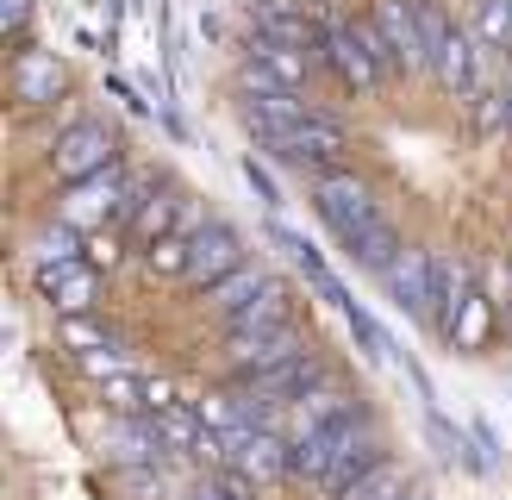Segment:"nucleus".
Segmentation results:
<instances>
[{"label":"nucleus","mask_w":512,"mask_h":500,"mask_svg":"<svg viewBox=\"0 0 512 500\" xmlns=\"http://www.w3.org/2000/svg\"><path fill=\"white\" fill-rule=\"evenodd\" d=\"M125 213H132V182H125L119 169L94 175V182H75L57 200V225H69V232H82V238L100 232V225H119Z\"/></svg>","instance_id":"obj_3"},{"label":"nucleus","mask_w":512,"mask_h":500,"mask_svg":"<svg viewBox=\"0 0 512 500\" xmlns=\"http://www.w3.org/2000/svg\"><path fill=\"white\" fill-rule=\"evenodd\" d=\"M413 488H419V482H413V469H406V463H394V457H381V463L363 475V482H350L338 500H406Z\"/></svg>","instance_id":"obj_19"},{"label":"nucleus","mask_w":512,"mask_h":500,"mask_svg":"<svg viewBox=\"0 0 512 500\" xmlns=\"http://www.w3.org/2000/svg\"><path fill=\"white\" fill-rule=\"evenodd\" d=\"M506 325H512V313H506Z\"/></svg>","instance_id":"obj_36"},{"label":"nucleus","mask_w":512,"mask_h":500,"mask_svg":"<svg viewBox=\"0 0 512 500\" xmlns=\"http://www.w3.org/2000/svg\"><path fill=\"white\" fill-rule=\"evenodd\" d=\"M313 213L325 219L331 244H338L350 263H363L369 275H388L394 257L406 250V244L394 238V225L381 219L375 188L363 182V175H350V169H325L319 182H313Z\"/></svg>","instance_id":"obj_1"},{"label":"nucleus","mask_w":512,"mask_h":500,"mask_svg":"<svg viewBox=\"0 0 512 500\" xmlns=\"http://www.w3.org/2000/svg\"><path fill=\"white\" fill-rule=\"evenodd\" d=\"M319 57L338 69V82H344L356 100L381 94V82H388V69L369 57V44L356 38V25H350V19H325V44H319Z\"/></svg>","instance_id":"obj_6"},{"label":"nucleus","mask_w":512,"mask_h":500,"mask_svg":"<svg viewBox=\"0 0 512 500\" xmlns=\"http://www.w3.org/2000/svg\"><path fill=\"white\" fill-rule=\"evenodd\" d=\"M375 25L388 32L394 44V69L406 75H431V50H425V32H419V13H413V0H375Z\"/></svg>","instance_id":"obj_10"},{"label":"nucleus","mask_w":512,"mask_h":500,"mask_svg":"<svg viewBox=\"0 0 512 500\" xmlns=\"http://www.w3.org/2000/svg\"><path fill=\"white\" fill-rule=\"evenodd\" d=\"M294 7H300V13H313L319 25H325V19H344V13H338V0H294Z\"/></svg>","instance_id":"obj_31"},{"label":"nucleus","mask_w":512,"mask_h":500,"mask_svg":"<svg viewBox=\"0 0 512 500\" xmlns=\"http://www.w3.org/2000/svg\"><path fill=\"white\" fill-rule=\"evenodd\" d=\"M63 94H69L63 57H50V50L25 44L19 57H13V100H19V107H32V113H44V107H57Z\"/></svg>","instance_id":"obj_9"},{"label":"nucleus","mask_w":512,"mask_h":500,"mask_svg":"<svg viewBox=\"0 0 512 500\" xmlns=\"http://www.w3.org/2000/svg\"><path fill=\"white\" fill-rule=\"evenodd\" d=\"M113 338H107V325H94L88 313L82 319H63V350H75V357H82V350H107Z\"/></svg>","instance_id":"obj_25"},{"label":"nucleus","mask_w":512,"mask_h":500,"mask_svg":"<svg viewBox=\"0 0 512 500\" xmlns=\"http://www.w3.org/2000/svg\"><path fill=\"white\" fill-rule=\"evenodd\" d=\"M244 63H256V69H269L281 88H306V50H288V44H275V38H263V32H250V50H244Z\"/></svg>","instance_id":"obj_17"},{"label":"nucleus","mask_w":512,"mask_h":500,"mask_svg":"<svg viewBox=\"0 0 512 500\" xmlns=\"http://www.w3.org/2000/svg\"><path fill=\"white\" fill-rule=\"evenodd\" d=\"M82 257L100 269V275H107L119 257H125V244H119V232H113V225H100V232H88V244H82Z\"/></svg>","instance_id":"obj_27"},{"label":"nucleus","mask_w":512,"mask_h":500,"mask_svg":"<svg viewBox=\"0 0 512 500\" xmlns=\"http://www.w3.org/2000/svg\"><path fill=\"white\" fill-rule=\"evenodd\" d=\"M25 19H32V0H0V25H7V50H13V57L32 44V38H25Z\"/></svg>","instance_id":"obj_29"},{"label":"nucleus","mask_w":512,"mask_h":500,"mask_svg":"<svg viewBox=\"0 0 512 500\" xmlns=\"http://www.w3.org/2000/svg\"><path fill=\"white\" fill-rule=\"evenodd\" d=\"M444 7H469V13H481V7H488V0H444Z\"/></svg>","instance_id":"obj_33"},{"label":"nucleus","mask_w":512,"mask_h":500,"mask_svg":"<svg viewBox=\"0 0 512 500\" xmlns=\"http://www.w3.org/2000/svg\"><path fill=\"white\" fill-rule=\"evenodd\" d=\"M494 307H500V300H488L481 288H469V294H463L456 319L444 325V338H450L456 357H481V350H488V338H494Z\"/></svg>","instance_id":"obj_16"},{"label":"nucleus","mask_w":512,"mask_h":500,"mask_svg":"<svg viewBox=\"0 0 512 500\" xmlns=\"http://www.w3.org/2000/svg\"><path fill=\"white\" fill-rule=\"evenodd\" d=\"M431 263H438L431 250H413V244H406L400 257H394V269L381 275V288L394 294V307L413 319V325H438V288H431Z\"/></svg>","instance_id":"obj_7"},{"label":"nucleus","mask_w":512,"mask_h":500,"mask_svg":"<svg viewBox=\"0 0 512 500\" xmlns=\"http://www.w3.org/2000/svg\"><path fill=\"white\" fill-rule=\"evenodd\" d=\"M232 469L250 475L256 488L281 482V475H294V438H281V432H244L232 444Z\"/></svg>","instance_id":"obj_14"},{"label":"nucleus","mask_w":512,"mask_h":500,"mask_svg":"<svg viewBox=\"0 0 512 500\" xmlns=\"http://www.w3.org/2000/svg\"><path fill=\"white\" fill-rule=\"evenodd\" d=\"M75 363H82L88 375H100V382H113V375H132V357H125L119 344H107V350H82Z\"/></svg>","instance_id":"obj_26"},{"label":"nucleus","mask_w":512,"mask_h":500,"mask_svg":"<svg viewBox=\"0 0 512 500\" xmlns=\"http://www.w3.org/2000/svg\"><path fill=\"white\" fill-rule=\"evenodd\" d=\"M232 269H244V238L232 232V225H207V232H194L188 238V288L194 294H207L213 282H225Z\"/></svg>","instance_id":"obj_8"},{"label":"nucleus","mask_w":512,"mask_h":500,"mask_svg":"<svg viewBox=\"0 0 512 500\" xmlns=\"http://www.w3.org/2000/svg\"><path fill=\"white\" fill-rule=\"evenodd\" d=\"M250 19H256V32H263V38L288 44V50H319L325 44V25L313 13H300L294 0H250Z\"/></svg>","instance_id":"obj_13"},{"label":"nucleus","mask_w":512,"mask_h":500,"mask_svg":"<svg viewBox=\"0 0 512 500\" xmlns=\"http://www.w3.org/2000/svg\"><path fill=\"white\" fill-rule=\"evenodd\" d=\"M263 288H269V269L244 263V269H232V275H225V282H213V288L200 294V300H207V307H213L219 319H232V313H244V307H250V300L263 294Z\"/></svg>","instance_id":"obj_18"},{"label":"nucleus","mask_w":512,"mask_h":500,"mask_svg":"<svg viewBox=\"0 0 512 500\" xmlns=\"http://www.w3.org/2000/svg\"><path fill=\"white\" fill-rule=\"evenodd\" d=\"M475 44L481 50H512V0H488L475 13Z\"/></svg>","instance_id":"obj_21"},{"label":"nucleus","mask_w":512,"mask_h":500,"mask_svg":"<svg viewBox=\"0 0 512 500\" xmlns=\"http://www.w3.org/2000/svg\"><path fill=\"white\" fill-rule=\"evenodd\" d=\"M381 463V432H375V419H350V425H331V463L319 475V494L325 500H338L350 482H363V475Z\"/></svg>","instance_id":"obj_4"},{"label":"nucleus","mask_w":512,"mask_h":500,"mask_svg":"<svg viewBox=\"0 0 512 500\" xmlns=\"http://www.w3.org/2000/svg\"><path fill=\"white\" fill-rule=\"evenodd\" d=\"M263 150H275V157H288V163H331L338 169V157H344V132L331 119H300V125H288V132H275V138H263Z\"/></svg>","instance_id":"obj_11"},{"label":"nucleus","mask_w":512,"mask_h":500,"mask_svg":"<svg viewBox=\"0 0 512 500\" xmlns=\"http://www.w3.org/2000/svg\"><path fill=\"white\" fill-rule=\"evenodd\" d=\"M32 282H38V294H44L63 319L94 313V300H100V269H94L88 257H38Z\"/></svg>","instance_id":"obj_5"},{"label":"nucleus","mask_w":512,"mask_h":500,"mask_svg":"<svg viewBox=\"0 0 512 500\" xmlns=\"http://www.w3.org/2000/svg\"><path fill=\"white\" fill-rule=\"evenodd\" d=\"M100 400H107L113 413H125V419H144V382H138V375H113V382H100Z\"/></svg>","instance_id":"obj_24"},{"label":"nucleus","mask_w":512,"mask_h":500,"mask_svg":"<svg viewBox=\"0 0 512 500\" xmlns=\"http://www.w3.org/2000/svg\"><path fill=\"white\" fill-rule=\"evenodd\" d=\"M188 500H256V482L225 463V469H213V475H207V482H194V494H188Z\"/></svg>","instance_id":"obj_22"},{"label":"nucleus","mask_w":512,"mask_h":500,"mask_svg":"<svg viewBox=\"0 0 512 500\" xmlns=\"http://www.w3.org/2000/svg\"><path fill=\"white\" fill-rule=\"evenodd\" d=\"M469 119H475V132H500V125L512 119V88H481L469 100Z\"/></svg>","instance_id":"obj_23"},{"label":"nucleus","mask_w":512,"mask_h":500,"mask_svg":"<svg viewBox=\"0 0 512 500\" xmlns=\"http://www.w3.org/2000/svg\"><path fill=\"white\" fill-rule=\"evenodd\" d=\"M431 75H438V88L444 94H456V100H475L481 94V44H475V32H456L444 38V50H438V63H431Z\"/></svg>","instance_id":"obj_15"},{"label":"nucleus","mask_w":512,"mask_h":500,"mask_svg":"<svg viewBox=\"0 0 512 500\" xmlns=\"http://www.w3.org/2000/svg\"><path fill=\"white\" fill-rule=\"evenodd\" d=\"M506 132H512V119H506Z\"/></svg>","instance_id":"obj_35"},{"label":"nucleus","mask_w":512,"mask_h":500,"mask_svg":"<svg viewBox=\"0 0 512 500\" xmlns=\"http://www.w3.org/2000/svg\"><path fill=\"white\" fill-rule=\"evenodd\" d=\"M294 313H300L294 288L288 282H269L244 313L225 319V338H275V332H288V325H294Z\"/></svg>","instance_id":"obj_12"},{"label":"nucleus","mask_w":512,"mask_h":500,"mask_svg":"<svg viewBox=\"0 0 512 500\" xmlns=\"http://www.w3.org/2000/svg\"><path fill=\"white\" fill-rule=\"evenodd\" d=\"M169 407H182V394H175V382H163V375H150V382H144V413H169Z\"/></svg>","instance_id":"obj_30"},{"label":"nucleus","mask_w":512,"mask_h":500,"mask_svg":"<svg viewBox=\"0 0 512 500\" xmlns=\"http://www.w3.org/2000/svg\"><path fill=\"white\" fill-rule=\"evenodd\" d=\"M350 25H356V38L369 44V57H375L381 69L394 75V44H388V32H381V25H375V13H363V19H350Z\"/></svg>","instance_id":"obj_28"},{"label":"nucleus","mask_w":512,"mask_h":500,"mask_svg":"<svg viewBox=\"0 0 512 500\" xmlns=\"http://www.w3.org/2000/svg\"><path fill=\"white\" fill-rule=\"evenodd\" d=\"M244 175H250V188H256V194H263V200H269V207H275V200H281V194H275V182H269V175H263V169H256V163H244Z\"/></svg>","instance_id":"obj_32"},{"label":"nucleus","mask_w":512,"mask_h":500,"mask_svg":"<svg viewBox=\"0 0 512 500\" xmlns=\"http://www.w3.org/2000/svg\"><path fill=\"white\" fill-rule=\"evenodd\" d=\"M144 269L163 275V282H188V238L169 232V238H157V244H144Z\"/></svg>","instance_id":"obj_20"},{"label":"nucleus","mask_w":512,"mask_h":500,"mask_svg":"<svg viewBox=\"0 0 512 500\" xmlns=\"http://www.w3.org/2000/svg\"><path fill=\"white\" fill-rule=\"evenodd\" d=\"M406 500H431V494H425V488H413V494H406Z\"/></svg>","instance_id":"obj_34"},{"label":"nucleus","mask_w":512,"mask_h":500,"mask_svg":"<svg viewBox=\"0 0 512 500\" xmlns=\"http://www.w3.org/2000/svg\"><path fill=\"white\" fill-rule=\"evenodd\" d=\"M119 169V132L107 119H75L57 132V144H50V175H57L63 188L75 182H94V175Z\"/></svg>","instance_id":"obj_2"}]
</instances>
